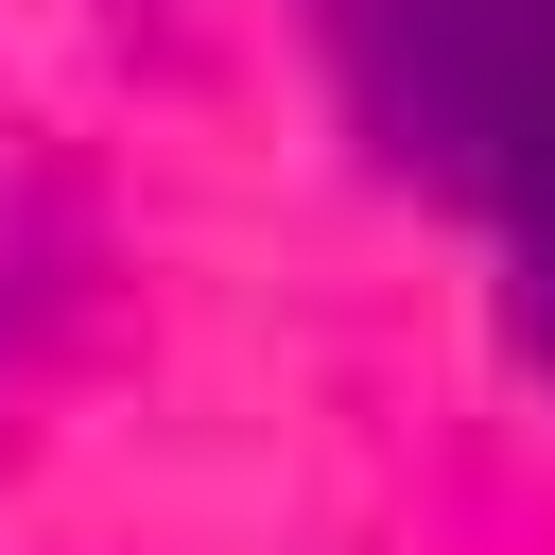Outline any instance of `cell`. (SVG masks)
Returning <instances> with one entry per match:
<instances>
[{"label":"cell","mask_w":555,"mask_h":555,"mask_svg":"<svg viewBox=\"0 0 555 555\" xmlns=\"http://www.w3.org/2000/svg\"><path fill=\"white\" fill-rule=\"evenodd\" d=\"M416 35V104L451 121V156L503 191L520 278L555 312V0H399Z\"/></svg>","instance_id":"1"}]
</instances>
